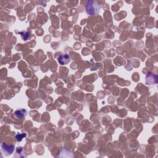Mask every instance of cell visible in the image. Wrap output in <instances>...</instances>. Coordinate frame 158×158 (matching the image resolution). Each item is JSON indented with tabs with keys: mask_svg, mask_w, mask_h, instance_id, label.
<instances>
[{
	"mask_svg": "<svg viewBox=\"0 0 158 158\" xmlns=\"http://www.w3.org/2000/svg\"><path fill=\"white\" fill-rule=\"evenodd\" d=\"M101 9V5L95 0L88 1L86 2L85 10L87 14L90 16H95L99 14Z\"/></svg>",
	"mask_w": 158,
	"mask_h": 158,
	"instance_id": "6da1fadb",
	"label": "cell"
},
{
	"mask_svg": "<svg viewBox=\"0 0 158 158\" xmlns=\"http://www.w3.org/2000/svg\"><path fill=\"white\" fill-rule=\"evenodd\" d=\"M146 83L147 85H155L157 83V76L154 74L150 73L146 77Z\"/></svg>",
	"mask_w": 158,
	"mask_h": 158,
	"instance_id": "7a4b0ae2",
	"label": "cell"
},
{
	"mask_svg": "<svg viewBox=\"0 0 158 158\" xmlns=\"http://www.w3.org/2000/svg\"><path fill=\"white\" fill-rule=\"evenodd\" d=\"M71 57L68 54H61L57 58L58 63L60 64L61 65H66L69 62L71 61Z\"/></svg>",
	"mask_w": 158,
	"mask_h": 158,
	"instance_id": "3957f363",
	"label": "cell"
},
{
	"mask_svg": "<svg viewBox=\"0 0 158 158\" xmlns=\"http://www.w3.org/2000/svg\"><path fill=\"white\" fill-rule=\"evenodd\" d=\"M1 148L3 152L4 153V154L6 153V155L7 156L11 154L15 149V147L14 145H7L4 143L2 144Z\"/></svg>",
	"mask_w": 158,
	"mask_h": 158,
	"instance_id": "277c9868",
	"label": "cell"
},
{
	"mask_svg": "<svg viewBox=\"0 0 158 158\" xmlns=\"http://www.w3.org/2000/svg\"><path fill=\"white\" fill-rule=\"evenodd\" d=\"M27 113V111L24 110H17L14 114L17 117H20V118H22L24 117L25 116Z\"/></svg>",
	"mask_w": 158,
	"mask_h": 158,
	"instance_id": "5b68a950",
	"label": "cell"
},
{
	"mask_svg": "<svg viewBox=\"0 0 158 158\" xmlns=\"http://www.w3.org/2000/svg\"><path fill=\"white\" fill-rule=\"evenodd\" d=\"M19 34L21 35L22 38L24 40H27V39H28V38L29 37V34L28 32H20Z\"/></svg>",
	"mask_w": 158,
	"mask_h": 158,
	"instance_id": "8992f818",
	"label": "cell"
},
{
	"mask_svg": "<svg viewBox=\"0 0 158 158\" xmlns=\"http://www.w3.org/2000/svg\"><path fill=\"white\" fill-rule=\"evenodd\" d=\"M25 136H26L25 133H22V134L19 133L16 135V138H17V140L18 142H21L22 140V138Z\"/></svg>",
	"mask_w": 158,
	"mask_h": 158,
	"instance_id": "52a82bcc",
	"label": "cell"
}]
</instances>
